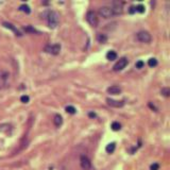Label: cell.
I'll return each instance as SVG.
<instances>
[{
  "mask_svg": "<svg viewBox=\"0 0 170 170\" xmlns=\"http://www.w3.org/2000/svg\"><path fill=\"white\" fill-rule=\"evenodd\" d=\"M29 100H30V98H29V96H27V95H24V96L20 97V101L22 102V103H28Z\"/></svg>",
  "mask_w": 170,
  "mask_h": 170,
  "instance_id": "603a6c76",
  "label": "cell"
},
{
  "mask_svg": "<svg viewBox=\"0 0 170 170\" xmlns=\"http://www.w3.org/2000/svg\"><path fill=\"white\" fill-rule=\"evenodd\" d=\"M47 20H48V26L51 29H55L60 21V14L56 11H49L47 13Z\"/></svg>",
  "mask_w": 170,
  "mask_h": 170,
  "instance_id": "6da1fadb",
  "label": "cell"
},
{
  "mask_svg": "<svg viewBox=\"0 0 170 170\" xmlns=\"http://www.w3.org/2000/svg\"><path fill=\"white\" fill-rule=\"evenodd\" d=\"M160 94H162V95H164L165 97H169V95H170V89H169L168 87H164V88H162Z\"/></svg>",
  "mask_w": 170,
  "mask_h": 170,
  "instance_id": "7402d4cb",
  "label": "cell"
},
{
  "mask_svg": "<svg viewBox=\"0 0 170 170\" xmlns=\"http://www.w3.org/2000/svg\"><path fill=\"white\" fill-rule=\"evenodd\" d=\"M136 12L144 13V6H142V4H138V6H136Z\"/></svg>",
  "mask_w": 170,
  "mask_h": 170,
  "instance_id": "cb8c5ba5",
  "label": "cell"
},
{
  "mask_svg": "<svg viewBox=\"0 0 170 170\" xmlns=\"http://www.w3.org/2000/svg\"><path fill=\"white\" fill-rule=\"evenodd\" d=\"M45 51L47 53L53 54V55H58L61 51V45L60 44H53V45H47L45 47Z\"/></svg>",
  "mask_w": 170,
  "mask_h": 170,
  "instance_id": "5b68a950",
  "label": "cell"
},
{
  "mask_svg": "<svg viewBox=\"0 0 170 170\" xmlns=\"http://www.w3.org/2000/svg\"><path fill=\"white\" fill-rule=\"evenodd\" d=\"M136 38L142 42H144V44H149V42H151L152 37H151V34L149 33L148 31H139L137 34H136Z\"/></svg>",
  "mask_w": 170,
  "mask_h": 170,
  "instance_id": "3957f363",
  "label": "cell"
},
{
  "mask_svg": "<svg viewBox=\"0 0 170 170\" xmlns=\"http://www.w3.org/2000/svg\"><path fill=\"white\" fill-rule=\"evenodd\" d=\"M148 65L150 66V67H154V66H156V65H157V60H156V58H149V61H148Z\"/></svg>",
  "mask_w": 170,
  "mask_h": 170,
  "instance_id": "44dd1931",
  "label": "cell"
},
{
  "mask_svg": "<svg viewBox=\"0 0 170 170\" xmlns=\"http://www.w3.org/2000/svg\"><path fill=\"white\" fill-rule=\"evenodd\" d=\"M2 26H3L4 28L10 29L11 31H13V32L15 33V35H16V36H21V35H22V34H21V33L18 31V30H17V28L15 27L14 24H10V22H8V21H3V22H2Z\"/></svg>",
  "mask_w": 170,
  "mask_h": 170,
  "instance_id": "9c48e42d",
  "label": "cell"
},
{
  "mask_svg": "<svg viewBox=\"0 0 170 170\" xmlns=\"http://www.w3.org/2000/svg\"><path fill=\"white\" fill-rule=\"evenodd\" d=\"M65 110H66V112H67L68 114H71V115H74V114L76 113V108H74V106H72V105H68V106H66Z\"/></svg>",
  "mask_w": 170,
  "mask_h": 170,
  "instance_id": "ac0fdd59",
  "label": "cell"
},
{
  "mask_svg": "<svg viewBox=\"0 0 170 170\" xmlns=\"http://www.w3.org/2000/svg\"><path fill=\"white\" fill-rule=\"evenodd\" d=\"M110 128H112L113 131H119L121 129V124L119 122H117V121H114L112 123V126H110Z\"/></svg>",
  "mask_w": 170,
  "mask_h": 170,
  "instance_id": "d6986e66",
  "label": "cell"
},
{
  "mask_svg": "<svg viewBox=\"0 0 170 170\" xmlns=\"http://www.w3.org/2000/svg\"><path fill=\"white\" fill-rule=\"evenodd\" d=\"M97 40L101 42V44H105L106 42H108V36L105 35V34H102V33H99L97 35Z\"/></svg>",
  "mask_w": 170,
  "mask_h": 170,
  "instance_id": "5bb4252c",
  "label": "cell"
},
{
  "mask_svg": "<svg viewBox=\"0 0 170 170\" xmlns=\"http://www.w3.org/2000/svg\"><path fill=\"white\" fill-rule=\"evenodd\" d=\"M24 31H27V32H32V33H38V32L36 31L35 29H34V28H32V27H30V26H29V27H26V28H24Z\"/></svg>",
  "mask_w": 170,
  "mask_h": 170,
  "instance_id": "d4e9b609",
  "label": "cell"
},
{
  "mask_svg": "<svg viewBox=\"0 0 170 170\" xmlns=\"http://www.w3.org/2000/svg\"><path fill=\"white\" fill-rule=\"evenodd\" d=\"M144 66V63L142 62V61H138V62H136V64H135V67L136 68H138V69H140V68H142Z\"/></svg>",
  "mask_w": 170,
  "mask_h": 170,
  "instance_id": "484cf974",
  "label": "cell"
},
{
  "mask_svg": "<svg viewBox=\"0 0 170 170\" xmlns=\"http://www.w3.org/2000/svg\"><path fill=\"white\" fill-rule=\"evenodd\" d=\"M99 14L103 17V18H112L114 16V13L112 11L110 6H103L99 8Z\"/></svg>",
  "mask_w": 170,
  "mask_h": 170,
  "instance_id": "277c9868",
  "label": "cell"
},
{
  "mask_svg": "<svg viewBox=\"0 0 170 170\" xmlns=\"http://www.w3.org/2000/svg\"><path fill=\"white\" fill-rule=\"evenodd\" d=\"M106 102H108V104L110 106H112V108H122V106L124 105V102L123 101H117V100L110 99V98H108Z\"/></svg>",
  "mask_w": 170,
  "mask_h": 170,
  "instance_id": "30bf717a",
  "label": "cell"
},
{
  "mask_svg": "<svg viewBox=\"0 0 170 170\" xmlns=\"http://www.w3.org/2000/svg\"><path fill=\"white\" fill-rule=\"evenodd\" d=\"M108 92L110 95H119L121 92V87L118 85H113V86H110L108 88Z\"/></svg>",
  "mask_w": 170,
  "mask_h": 170,
  "instance_id": "8fae6325",
  "label": "cell"
},
{
  "mask_svg": "<svg viewBox=\"0 0 170 170\" xmlns=\"http://www.w3.org/2000/svg\"><path fill=\"white\" fill-rule=\"evenodd\" d=\"M86 20L92 27H98L99 24V19H98L97 14L94 11H89L86 14Z\"/></svg>",
  "mask_w": 170,
  "mask_h": 170,
  "instance_id": "7a4b0ae2",
  "label": "cell"
},
{
  "mask_svg": "<svg viewBox=\"0 0 170 170\" xmlns=\"http://www.w3.org/2000/svg\"><path fill=\"white\" fill-rule=\"evenodd\" d=\"M128 63H129V61H128L126 58H119L118 62L114 65L113 70H114V71H120V70H122L123 68H126V66L128 65Z\"/></svg>",
  "mask_w": 170,
  "mask_h": 170,
  "instance_id": "52a82bcc",
  "label": "cell"
},
{
  "mask_svg": "<svg viewBox=\"0 0 170 170\" xmlns=\"http://www.w3.org/2000/svg\"><path fill=\"white\" fill-rule=\"evenodd\" d=\"M110 8H112L114 15H120L123 12V3L120 1H113Z\"/></svg>",
  "mask_w": 170,
  "mask_h": 170,
  "instance_id": "8992f818",
  "label": "cell"
},
{
  "mask_svg": "<svg viewBox=\"0 0 170 170\" xmlns=\"http://www.w3.org/2000/svg\"><path fill=\"white\" fill-rule=\"evenodd\" d=\"M115 149H116V144H115V142H110V144H108V146L105 147V151L110 154V153H113L115 151Z\"/></svg>",
  "mask_w": 170,
  "mask_h": 170,
  "instance_id": "9a60e30c",
  "label": "cell"
},
{
  "mask_svg": "<svg viewBox=\"0 0 170 170\" xmlns=\"http://www.w3.org/2000/svg\"><path fill=\"white\" fill-rule=\"evenodd\" d=\"M6 86H8V84L6 83V81H0V89L6 87Z\"/></svg>",
  "mask_w": 170,
  "mask_h": 170,
  "instance_id": "f1b7e54d",
  "label": "cell"
},
{
  "mask_svg": "<svg viewBox=\"0 0 170 170\" xmlns=\"http://www.w3.org/2000/svg\"><path fill=\"white\" fill-rule=\"evenodd\" d=\"M88 116L90 117V118H95V117L97 116V115H96L95 113H94V112H90V113H88Z\"/></svg>",
  "mask_w": 170,
  "mask_h": 170,
  "instance_id": "f546056e",
  "label": "cell"
},
{
  "mask_svg": "<svg viewBox=\"0 0 170 170\" xmlns=\"http://www.w3.org/2000/svg\"><path fill=\"white\" fill-rule=\"evenodd\" d=\"M11 129V126L8 123H3V124L0 126V132H8Z\"/></svg>",
  "mask_w": 170,
  "mask_h": 170,
  "instance_id": "ffe728a7",
  "label": "cell"
},
{
  "mask_svg": "<svg viewBox=\"0 0 170 170\" xmlns=\"http://www.w3.org/2000/svg\"><path fill=\"white\" fill-rule=\"evenodd\" d=\"M19 11L26 13V14H30V13H31V8H30L28 4H21L19 6Z\"/></svg>",
  "mask_w": 170,
  "mask_h": 170,
  "instance_id": "2e32d148",
  "label": "cell"
},
{
  "mask_svg": "<svg viewBox=\"0 0 170 170\" xmlns=\"http://www.w3.org/2000/svg\"><path fill=\"white\" fill-rule=\"evenodd\" d=\"M129 13H130V14H134V13H136V6H130V10H129Z\"/></svg>",
  "mask_w": 170,
  "mask_h": 170,
  "instance_id": "83f0119b",
  "label": "cell"
},
{
  "mask_svg": "<svg viewBox=\"0 0 170 170\" xmlns=\"http://www.w3.org/2000/svg\"><path fill=\"white\" fill-rule=\"evenodd\" d=\"M53 122H54V126H62V123H63V118H62V116L61 115H58V114H56L54 116V119H53Z\"/></svg>",
  "mask_w": 170,
  "mask_h": 170,
  "instance_id": "7c38bea8",
  "label": "cell"
},
{
  "mask_svg": "<svg viewBox=\"0 0 170 170\" xmlns=\"http://www.w3.org/2000/svg\"><path fill=\"white\" fill-rule=\"evenodd\" d=\"M158 169H160V165L157 163H154L150 166V170H158Z\"/></svg>",
  "mask_w": 170,
  "mask_h": 170,
  "instance_id": "4316f807",
  "label": "cell"
},
{
  "mask_svg": "<svg viewBox=\"0 0 170 170\" xmlns=\"http://www.w3.org/2000/svg\"><path fill=\"white\" fill-rule=\"evenodd\" d=\"M106 58H108V61H115V60L117 58V53L115 52L114 50H110L106 53Z\"/></svg>",
  "mask_w": 170,
  "mask_h": 170,
  "instance_id": "4fadbf2b",
  "label": "cell"
},
{
  "mask_svg": "<svg viewBox=\"0 0 170 170\" xmlns=\"http://www.w3.org/2000/svg\"><path fill=\"white\" fill-rule=\"evenodd\" d=\"M8 76H10V74L8 71L0 70V81H6Z\"/></svg>",
  "mask_w": 170,
  "mask_h": 170,
  "instance_id": "e0dca14e",
  "label": "cell"
},
{
  "mask_svg": "<svg viewBox=\"0 0 170 170\" xmlns=\"http://www.w3.org/2000/svg\"><path fill=\"white\" fill-rule=\"evenodd\" d=\"M80 165H81V168H82L83 170H90V168H92L90 160H89L88 157L85 156V155H82L80 157Z\"/></svg>",
  "mask_w": 170,
  "mask_h": 170,
  "instance_id": "ba28073f",
  "label": "cell"
}]
</instances>
